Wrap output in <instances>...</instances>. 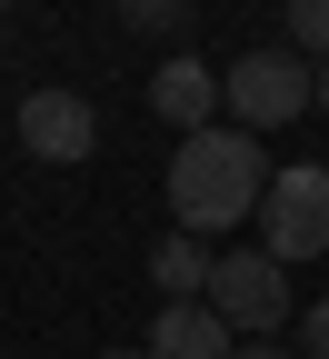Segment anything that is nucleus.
Here are the masks:
<instances>
[{"instance_id": "9", "label": "nucleus", "mask_w": 329, "mask_h": 359, "mask_svg": "<svg viewBox=\"0 0 329 359\" xmlns=\"http://www.w3.org/2000/svg\"><path fill=\"white\" fill-rule=\"evenodd\" d=\"M290 40H300V50H319V60H329V0H300V11H290Z\"/></svg>"}, {"instance_id": "11", "label": "nucleus", "mask_w": 329, "mask_h": 359, "mask_svg": "<svg viewBox=\"0 0 329 359\" xmlns=\"http://www.w3.org/2000/svg\"><path fill=\"white\" fill-rule=\"evenodd\" d=\"M309 359H329V299L309 309Z\"/></svg>"}, {"instance_id": "1", "label": "nucleus", "mask_w": 329, "mask_h": 359, "mask_svg": "<svg viewBox=\"0 0 329 359\" xmlns=\"http://www.w3.org/2000/svg\"><path fill=\"white\" fill-rule=\"evenodd\" d=\"M260 190H269V160H260L250 130H229V120L190 130V140L170 150V219L190 240H229L240 219H260Z\"/></svg>"}, {"instance_id": "7", "label": "nucleus", "mask_w": 329, "mask_h": 359, "mask_svg": "<svg viewBox=\"0 0 329 359\" xmlns=\"http://www.w3.org/2000/svg\"><path fill=\"white\" fill-rule=\"evenodd\" d=\"M150 359H229V330L210 299H170L150 320Z\"/></svg>"}, {"instance_id": "14", "label": "nucleus", "mask_w": 329, "mask_h": 359, "mask_svg": "<svg viewBox=\"0 0 329 359\" xmlns=\"http://www.w3.org/2000/svg\"><path fill=\"white\" fill-rule=\"evenodd\" d=\"M100 359H150V349H100Z\"/></svg>"}, {"instance_id": "10", "label": "nucleus", "mask_w": 329, "mask_h": 359, "mask_svg": "<svg viewBox=\"0 0 329 359\" xmlns=\"http://www.w3.org/2000/svg\"><path fill=\"white\" fill-rule=\"evenodd\" d=\"M130 30H190V11H170V0H130Z\"/></svg>"}, {"instance_id": "4", "label": "nucleus", "mask_w": 329, "mask_h": 359, "mask_svg": "<svg viewBox=\"0 0 329 359\" xmlns=\"http://www.w3.org/2000/svg\"><path fill=\"white\" fill-rule=\"evenodd\" d=\"M200 299L220 309V330H250V339H269L279 320H290V269H279L269 250H220Z\"/></svg>"}, {"instance_id": "6", "label": "nucleus", "mask_w": 329, "mask_h": 359, "mask_svg": "<svg viewBox=\"0 0 329 359\" xmlns=\"http://www.w3.org/2000/svg\"><path fill=\"white\" fill-rule=\"evenodd\" d=\"M150 110L180 130V140H190V130H210V120H220V70H210V60H190V50L160 60V70H150Z\"/></svg>"}, {"instance_id": "13", "label": "nucleus", "mask_w": 329, "mask_h": 359, "mask_svg": "<svg viewBox=\"0 0 329 359\" xmlns=\"http://www.w3.org/2000/svg\"><path fill=\"white\" fill-rule=\"evenodd\" d=\"M229 359H290V349H269V339H250V349H229Z\"/></svg>"}, {"instance_id": "5", "label": "nucleus", "mask_w": 329, "mask_h": 359, "mask_svg": "<svg viewBox=\"0 0 329 359\" xmlns=\"http://www.w3.org/2000/svg\"><path fill=\"white\" fill-rule=\"evenodd\" d=\"M20 150L30 160H90L100 150V110L80 90H30L20 100Z\"/></svg>"}, {"instance_id": "3", "label": "nucleus", "mask_w": 329, "mask_h": 359, "mask_svg": "<svg viewBox=\"0 0 329 359\" xmlns=\"http://www.w3.org/2000/svg\"><path fill=\"white\" fill-rule=\"evenodd\" d=\"M260 250L290 269V259H319L329 250V160H300V170H269L260 190Z\"/></svg>"}, {"instance_id": "2", "label": "nucleus", "mask_w": 329, "mask_h": 359, "mask_svg": "<svg viewBox=\"0 0 329 359\" xmlns=\"http://www.w3.org/2000/svg\"><path fill=\"white\" fill-rule=\"evenodd\" d=\"M220 110H229V130H290L300 110H309V60L300 50H240L220 70Z\"/></svg>"}, {"instance_id": "8", "label": "nucleus", "mask_w": 329, "mask_h": 359, "mask_svg": "<svg viewBox=\"0 0 329 359\" xmlns=\"http://www.w3.org/2000/svg\"><path fill=\"white\" fill-rule=\"evenodd\" d=\"M150 280H160L170 299H200V290H210V240H190V230H170V240L150 250Z\"/></svg>"}, {"instance_id": "15", "label": "nucleus", "mask_w": 329, "mask_h": 359, "mask_svg": "<svg viewBox=\"0 0 329 359\" xmlns=\"http://www.w3.org/2000/svg\"><path fill=\"white\" fill-rule=\"evenodd\" d=\"M0 30H11V11H0Z\"/></svg>"}, {"instance_id": "12", "label": "nucleus", "mask_w": 329, "mask_h": 359, "mask_svg": "<svg viewBox=\"0 0 329 359\" xmlns=\"http://www.w3.org/2000/svg\"><path fill=\"white\" fill-rule=\"evenodd\" d=\"M309 110H329V60H319V70H309Z\"/></svg>"}]
</instances>
